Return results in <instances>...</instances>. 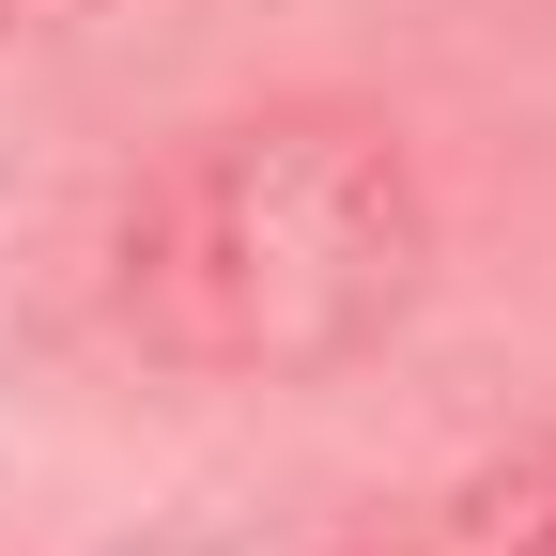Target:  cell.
Instances as JSON below:
<instances>
[{"label": "cell", "instance_id": "1", "mask_svg": "<svg viewBox=\"0 0 556 556\" xmlns=\"http://www.w3.org/2000/svg\"><path fill=\"white\" fill-rule=\"evenodd\" d=\"M124 325L170 371H340L417 309L433 278V201H417L402 124L371 109H248L124 201Z\"/></svg>", "mask_w": 556, "mask_h": 556}, {"label": "cell", "instance_id": "2", "mask_svg": "<svg viewBox=\"0 0 556 556\" xmlns=\"http://www.w3.org/2000/svg\"><path fill=\"white\" fill-rule=\"evenodd\" d=\"M495 556H556V479H526V495L495 510Z\"/></svg>", "mask_w": 556, "mask_h": 556}]
</instances>
